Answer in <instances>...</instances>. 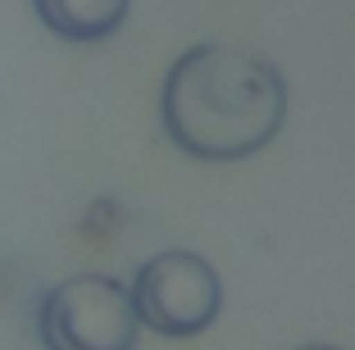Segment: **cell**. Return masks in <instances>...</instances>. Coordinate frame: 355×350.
I'll return each instance as SVG.
<instances>
[{
    "label": "cell",
    "instance_id": "cell-3",
    "mask_svg": "<svg viewBox=\"0 0 355 350\" xmlns=\"http://www.w3.org/2000/svg\"><path fill=\"white\" fill-rule=\"evenodd\" d=\"M132 314L159 337H196L223 309V282L214 264L191 250H159L132 273Z\"/></svg>",
    "mask_w": 355,
    "mask_h": 350
},
{
    "label": "cell",
    "instance_id": "cell-5",
    "mask_svg": "<svg viewBox=\"0 0 355 350\" xmlns=\"http://www.w3.org/2000/svg\"><path fill=\"white\" fill-rule=\"evenodd\" d=\"M301 350H337V346H301Z\"/></svg>",
    "mask_w": 355,
    "mask_h": 350
},
{
    "label": "cell",
    "instance_id": "cell-4",
    "mask_svg": "<svg viewBox=\"0 0 355 350\" xmlns=\"http://www.w3.org/2000/svg\"><path fill=\"white\" fill-rule=\"evenodd\" d=\"M37 19L64 42H105L128 19L132 0H32Z\"/></svg>",
    "mask_w": 355,
    "mask_h": 350
},
{
    "label": "cell",
    "instance_id": "cell-1",
    "mask_svg": "<svg viewBox=\"0 0 355 350\" xmlns=\"http://www.w3.org/2000/svg\"><path fill=\"white\" fill-rule=\"evenodd\" d=\"M287 114L278 69L232 46H191L178 55L159 91L168 141L191 159L228 164L264 150Z\"/></svg>",
    "mask_w": 355,
    "mask_h": 350
},
{
    "label": "cell",
    "instance_id": "cell-2",
    "mask_svg": "<svg viewBox=\"0 0 355 350\" xmlns=\"http://www.w3.org/2000/svg\"><path fill=\"white\" fill-rule=\"evenodd\" d=\"M137 328L128 287L105 273L55 282L37 305V337L46 350H132Z\"/></svg>",
    "mask_w": 355,
    "mask_h": 350
}]
</instances>
